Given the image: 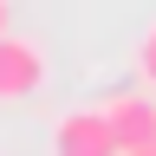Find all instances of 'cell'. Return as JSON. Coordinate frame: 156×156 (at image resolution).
Returning a JSON list of instances; mask_svg holds the SVG:
<instances>
[{
	"label": "cell",
	"mask_w": 156,
	"mask_h": 156,
	"mask_svg": "<svg viewBox=\"0 0 156 156\" xmlns=\"http://www.w3.org/2000/svg\"><path fill=\"white\" fill-rule=\"evenodd\" d=\"M52 156H124L104 111H65L52 124Z\"/></svg>",
	"instance_id": "1"
},
{
	"label": "cell",
	"mask_w": 156,
	"mask_h": 156,
	"mask_svg": "<svg viewBox=\"0 0 156 156\" xmlns=\"http://www.w3.org/2000/svg\"><path fill=\"white\" fill-rule=\"evenodd\" d=\"M46 85V52L20 33H0V104H26Z\"/></svg>",
	"instance_id": "2"
},
{
	"label": "cell",
	"mask_w": 156,
	"mask_h": 156,
	"mask_svg": "<svg viewBox=\"0 0 156 156\" xmlns=\"http://www.w3.org/2000/svg\"><path fill=\"white\" fill-rule=\"evenodd\" d=\"M98 111L111 117V130H117V143H124V156L156 143V104H150L143 91H117V98H104Z\"/></svg>",
	"instance_id": "3"
},
{
	"label": "cell",
	"mask_w": 156,
	"mask_h": 156,
	"mask_svg": "<svg viewBox=\"0 0 156 156\" xmlns=\"http://www.w3.org/2000/svg\"><path fill=\"white\" fill-rule=\"evenodd\" d=\"M136 65H143V78H150V85H156V26L143 33V52H136Z\"/></svg>",
	"instance_id": "4"
},
{
	"label": "cell",
	"mask_w": 156,
	"mask_h": 156,
	"mask_svg": "<svg viewBox=\"0 0 156 156\" xmlns=\"http://www.w3.org/2000/svg\"><path fill=\"white\" fill-rule=\"evenodd\" d=\"M0 33H13V0H0Z\"/></svg>",
	"instance_id": "5"
},
{
	"label": "cell",
	"mask_w": 156,
	"mask_h": 156,
	"mask_svg": "<svg viewBox=\"0 0 156 156\" xmlns=\"http://www.w3.org/2000/svg\"><path fill=\"white\" fill-rule=\"evenodd\" d=\"M130 156H156V143H150V150H130Z\"/></svg>",
	"instance_id": "6"
}]
</instances>
